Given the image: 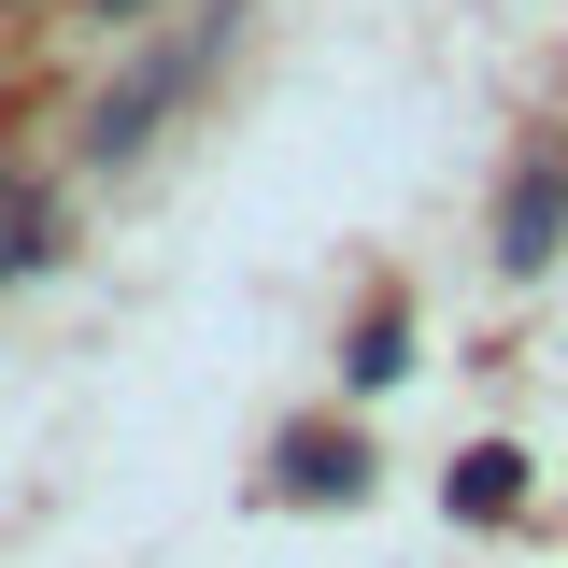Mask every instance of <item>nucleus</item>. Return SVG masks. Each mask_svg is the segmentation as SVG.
I'll return each mask as SVG.
<instances>
[{"label":"nucleus","mask_w":568,"mask_h":568,"mask_svg":"<svg viewBox=\"0 0 568 568\" xmlns=\"http://www.w3.org/2000/svg\"><path fill=\"white\" fill-rule=\"evenodd\" d=\"M555 227H568V156H526V171H511V213H497V256H511V271H540V256H555Z\"/></svg>","instance_id":"nucleus-1"},{"label":"nucleus","mask_w":568,"mask_h":568,"mask_svg":"<svg viewBox=\"0 0 568 568\" xmlns=\"http://www.w3.org/2000/svg\"><path fill=\"white\" fill-rule=\"evenodd\" d=\"M355 469H369V455H355V440H298V455H284V484H313V497H327V484L355 497Z\"/></svg>","instance_id":"nucleus-2"},{"label":"nucleus","mask_w":568,"mask_h":568,"mask_svg":"<svg viewBox=\"0 0 568 568\" xmlns=\"http://www.w3.org/2000/svg\"><path fill=\"white\" fill-rule=\"evenodd\" d=\"M455 497H469V511H511V497H526V455H469Z\"/></svg>","instance_id":"nucleus-3"},{"label":"nucleus","mask_w":568,"mask_h":568,"mask_svg":"<svg viewBox=\"0 0 568 568\" xmlns=\"http://www.w3.org/2000/svg\"><path fill=\"white\" fill-rule=\"evenodd\" d=\"M85 14H114V29H129V14H142V0H85Z\"/></svg>","instance_id":"nucleus-4"}]
</instances>
